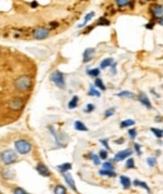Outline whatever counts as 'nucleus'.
I'll list each match as a JSON object with an SVG mask.
<instances>
[{
	"mask_svg": "<svg viewBox=\"0 0 163 194\" xmlns=\"http://www.w3.org/2000/svg\"><path fill=\"white\" fill-rule=\"evenodd\" d=\"M32 84H33V81L29 75H20L14 81V87L19 91H28L32 88Z\"/></svg>",
	"mask_w": 163,
	"mask_h": 194,
	"instance_id": "obj_1",
	"label": "nucleus"
},
{
	"mask_svg": "<svg viewBox=\"0 0 163 194\" xmlns=\"http://www.w3.org/2000/svg\"><path fill=\"white\" fill-rule=\"evenodd\" d=\"M18 159V155L15 154L14 150H10V149H6V150H3L0 153V160H2L5 165H10L13 163H15Z\"/></svg>",
	"mask_w": 163,
	"mask_h": 194,
	"instance_id": "obj_2",
	"label": "nucleus"
},
{
	"mask_svg": "<svg viewBox=\"0 0 163 194\" xmlns=\"http://www.w3.org/2000/svg\"><path fill=\"white\" fill-rule=\"evenodd\" d=\"M15 149H17V151H18L19 154L25 155V154L30 153L32 144H30V142L25 140V139H19V140L15 142Z\"/></svg>",
	"mask_w": 163,
	"mask_h": 194,
	"instance_id": "obj_3",
	"label": "nucleus"
},
{
	"mask_svg": "<svg viewBox=\"0 0 163 194\" xmlns=\"http://www.w3.org/2000/svg\"><path fill=\"white\" fill-rule=\"evenodd\" d=\"M50 80L55 84L58 88L64 89L65 88V80H64V74L59 70H55L50 74Z\"/></svg>",
	"mask_w": 163,
	"mask_h": 194,
	"instance_id": "obj_4",
	"label": "nucleus"
},
{
	"mask_svg": "<svg viewBox=\"0 0 163 194\" xmlns=\"http://www.w3.org/2000/svg\"><path fill=\"white\" fill-rule=\"evenodd\" d=\"M49 35H50V30L44 26H39L33 32V38L36 40H44L47 38H49Z\"/></svg>",
	"mask_w": 163,
	"mask_h": 194,
	"instance_id": "obj_5",
	"label": "nucleus"
},
{
	"mask_svg": "<svg viewBox=\"0 0 163 194\" xmlns=\"http://www.w3.org/2000/svg\"><path fill=\"white\" fill-rule=\"evenodd\" d=\"M8 106L9 109L11 110H14V112H18V110L23 109L24 106V100L21 98H19V96H14V98H11L8 103Z\"/></svg>",
	"mask_w": 163,
	"mask_h": 194,
	"instance_id": "obj_6",
	"label": "nucleus"
},
{
	"mask_svg": "<svg viewBox=\"0 0 163 194\" xmlns=\"http://www.w3.org/2000/svg\"><path fill=\"white\" fill-rule=\"evenodd\" d=\"M149 14H151V17L157 19L159 17L163 15V5L161 4H152L149 6Z\"/></svg>",
	"mask_w": 163,
	"mask_h": 194,
	"instance_id": "obj_7",
	"label": "nucleus"
},
{
	"mask_svg": "<svg viewBox=\"0 0 163 194\" xmlns=\"http://www.w3.org/2000/svg\"><path fill=\"white\" fill-rule=\"evenodd\" d=\"M132 153H133V150H132V149H124V150H120V151H118V153L114 155L113 162H120V160H124V159L129 158V157L132 155Z\"/></svg>",
	"mask_w": 163,
	"mask_h": 194,
	"instance_id": "obj_8",
	"label": "nucleus"
},
{
	"mask_svg": "<svg viewBox=\"0 0 163 194\" xmlns=\"http://www.w3.org/2000/svg\"><path fill=\"white\" fill-rule=\"evenodd\" d=\"M63 178H64L65 183L68 184V187H69L73 192H78V190H77V187H75V183H74V179H73L72 174H69V172L63 173Z\"/></svg>",
	"mask_w": 163,
	"mask_h": 194,
	"instance_id": "obj_9",
	"label": "nucleus"
},
{
	"mask_svg": "<svg viewBox=\"0 0 163 194\" xmlns=\"http://www.w3.org/2000/svg\"><path fill=\"white\" fill-rule=\"evenodd\" d=\"M137 99L147 108V109H152V103H151V100H149V98L147 96V94H144V93H139L138 94V96H137Z\"/></svg>",
	"mask_w": 163,
	"mask_h": 194,
	"instance_id": "obj_10",
	"label": "nucleus"
},
{
	"mask_svg": "<svg viewBox=\"0 0 163 194\" xmlns=\"http://www.w3.org/2000/svg\"><path fill=\"white\" fill-rule=\"evenodd\" d=\"M36 172L40 174V175H43V177H50V170L47 168V165H44L43 163H38L36 164V167H35Z\"/></svg>",
	"mask_w": 163,
	"mask_h": 194,
	"instance_id": "obj_11",
	"label": "nucleus"
},
{
	"mask_svg": "<svg viewBox=\"0 0 163 194\" xmlns=\"http://www.w3.org/2000/svg\"><path fill=\"white\" fill-rule=\"evenodd\" d=\"M94 54H96V49H93V48L85 49L84 53H83V62L84 63H89L94 58Z\"/></svg>",
	"mask_w": 163,
	"mask_h": 194,
	"instance_id": "obj_12",
	"label": "nucleus"
},
{
	"mask_svg": "<svg viewBox=\"0 0 163 194\" xmlns=\"http://www.w3.org/2000/svg\"><path fill=\"white\" fill-rule=\"evenodd\" d=\"M119 181H120V184H122V187H123L124 189H129L132 185H133V183H132V181L128 178V177H126V175H122L120 178H119Z\"/></svg>",
	"mask_w": 163,
	"mask_h": 194,
	"instance_id": "obj_13",
	"label": "nucleus"
},
{
	"mask_svg": "<svg viewBox=\"0 0 163 194\" xmlns=\"http://www.w3.org/2000/svg\"><path fill=\"white\" fill-rule=\"evenodd\" d=\"M133 0H116V5L118 8H127V6H131L133 8Z\"/></svg>",
	"mask_w": 163,
	"mask_h": 194,
	"instance_id": "obj_14",
	"label": "nucleus"
},
{
	"mask_svg": "<svg viewBox=\"0 0 163 194\" xmlns=\"http://www.w3.org/2000/svg\"><path fill=\"white\" fill-rule=\"evenodd\" d=\"M134 187H139V188H143L144 190H147L148 193H151V188L148 187V184L146 182H142V181H138V179H135V181L132 182Z\"/></svg>",
	"mask_w": 163,
	"mask_h": 194,
	"instance_id": "obj_15",
	"label": "nucleus"
},
{
	"mask_svg": "<svg viewBox=\"0 0 163 194\" xmlns=\"http://www.w3.org/2000/svg\"><path fill=\"white\" fill-rule=\"evenodd\" d=\"M2 177L4 179H8V181H11V179H14L15 174H14V172H13L11 169H3L2 170Z\"/></svg>",
	"mask_w": 163,
	"mask_h": 194,
	"instance_id": "obj_16",
	"label": "nucleus"
},
{
	"mask_svg": "<svg viewBox=\"0 0 163 194\" xmlns=\"http://www.w3.org/2000/svg\"><path fill=\"white\" fill-rule=\"evenodd\" d=\"M74 129H75V130H79V132H88L87 125H85L83 121H80V120H77V121L74 123Z\"/></svg>",
	"mask_w": 163,
	"mask_h": 194,
	"instance_id": "obj_17",
	"label": "nucleus"
},
{
	"mask_svg": "<svg viewBox=\"0 0 163 194\" xmlns=\"http://www.w3.org/2000/svg\"><path fill=\"white\" fill-rule=\"evenodd\" d=\"M72 169V164L70 163H64V164H60V165H58V170L63 174V173H65V172H69Z\"/></svg>",
	"mask_w": 163,
	"mask_h": 194,
	"instance_id": "obj_18",
	"label": "nucleus"
},
{
	"mask_svg": "<svg viewBox=\"0 0 163 194\" xmlns=\"http://www.w3.org/2000/svg\"><path fill=\"white\" fill-rule=\"evenodd\" d=\"M117 96H119V98H128V99H132L134 98V94L132 91H128V90H123V91H119L117 94Z\"/></svg>",
	"mask_w": 163,
	"mask_h": 194,
	"instance_id": "obj_19",
	"label": "nucleus"
},
{
	"mask_svg": "<svg viewBox=\"0 0 163 194\" xmlns=\"http://www.w3.org/2000/svg\"><path fill=\"white\" fill-rule=\"evenodd\" d=\"M135 124V121L133 119H126L123 121H120V128L124 129V128H129V127H133Z\"/></svg>",
	"mask_w": 163,
	"mask_h": 194,
	"instance_id": "obj_20",
	"label": "nucleus"
},
{
	"mask_svg": "<svg viewBox=\"0 0 163 194\" xmlns=\"http://www.w3.org/2000/svg\"><path fill=\"white\" fill-rule=\"evenodd\" d=\"M99 174H100L102 177H111V178L117 177V174H116L114 170H108V169H100V170H99Z\"/></svg>",
	"mask_w": 163,
	"mask_h": 194,
	"instance_id": "obj_21",
	"label": "nucleus"
},
{
	"mask_svg": "<svg viewBox=\"0 0 163 194\" xmlns=\"http://www.w3.org/2000/svg\"><path fill=\"white\" fill-rule=\"evenodd\" d=\"M113 63H114V60H113L112 58H107V59H104V60H102V62H100V69L109 68Z\"/></svg>",
	"mask_w": 163,
	"mask_h": 194,
	"instance_id": "obj_22",
	"label": "nucleus"
},
{
	"mask_svg": "<svg viewBox=\"0 0 163 194\" xmlns=\"http://www.w3.org/2000/svg\"><path fill=\"white\" fill-rule=\"evenodd\" d=\"M85 157H87L88 159H92L93 163L96 164V165H99V164H100V157H99V155H96V154H93V153H88Z\"/></svg>",
	"mask_w": 163,
	"mask_h": 194,
	"instance_id": "obj_23",
	"label": "nucleus"
},
{
	"mask_svg": "<svg viewBox=\"0 0 163 194\" xmlns=\"http://www.w3.org/2000/svg\"><path fill=\"white\" fill-rule=\"evenodd\" d=\"M88 95H90V96H97V98H99V96H100V91L96 89V85H90L89 91H88Z\"/></svg>",
	"mask_w": 163,
	"mask_h": 194,
	"instance_id": "obj_24",
	"label": "nucleus"
},
{
	"mask_svg": "<svg viewBox=\"0 0 163 194\" xmlns=\"http://www.w3.org/2000/svg\"><path fill=\"white\" fill-rule=\"evenodd\" d=\"M78 102H79V98L75 95V96H73V98L70 99V102H69V104H68V108L69 109H74V108H77V105H78Z\"/></svg>",
	"mask_w": 163,
	"mask_h": 194,
	"instance_id": "obj_25",
	"label": "nucleus"
},
{
	"mask_svg": "<svg viewBox=\"0 0 163 194\" xmlns=\"http://www.w3.org/2000/svg\"><path fill=\"white\" fill-rule=\"evenodd\" d=\"M151 132L154 134L156 138H158V139H161V138L163 136V129H159V128H151Z\"/></svg>",
	"mask_w": 163,
	"mask_h": 194,
	"instance_id": "obj_26",
	"label": "nucleus"
},
{
	"mask_svg": "<svg viewBox=\"0 0 163 194\" xmlns=\"http://www.w3.org/2000/svg\"><path fill=\"white\" fill-rule=\"evenodd\" d=\"M99 73H100V70H99L98 68H94V69H89V70H87V74L90 75V76H94V78H98Z\"/></svg>",
	"mask_w": 163,
	"mask_h": 194,
	"instance_id": "obj_27",
	"label": "nucleus"
},
{
	"mask_svg": "<svg viewBox=\"0 0 163 194\" xmlns=\"http://www.w3.org/2000/svg\"><path fill=\"white\" fill-rule=\"evenodd\" d=\"M93 17H94V11H90L89 14H87V15H85V18H84V23H83V24H80L78 28H83V26H85V25H87V23H88V21H89V20H90Z\"/></svg>",
	"mask_w": 163,
	"mask_h": 194,
	"instance_id": "obj_28",
	"label": "nucleus"
},
{
	"mask_svg": "<svg viewBox=\"0 0 163 194\" xmlns=\"http://www.w3.org/2000/svg\"><path fill=\"white\" fill-rule=\"evenodd\" d=\"M54 193H55V194H64V193H66V188L60 185V184H58L55 188H54Z\"/></svg>",
	"mask_w": 163,
	"mask_h": 194,
	"instance_id": "obj_29",
	"label": "nucleus"
},
{
	"mask_svg": "<svg viewBox=\"0 0 163 194\" xmlns=\"http://www.w3.org/2000/svg\"><path fill=\"white\" fill-rule=\"evenodd\" d=\"M94 85H96L97 88H99L100 90H105L107 88H105V85H104V83L102 81V79H99V78H97L96 79V81H94Z\"/></svg>",
	"mask_w": 163,
	"mask_h": 194,
	"instance_id": "obj_30",
	"label": "nucleus"
},
{
	"mask_svg": "<svg viewBox=\"0 0 163 194\" xmlns=\"http://www.w3.org/2000/svg\"><path fill=\"white\" fill-rule=\"evenodd\" d=\"M111 24V21L108 20L107 18H100V19H98V21H97V25H102V26H108Z\"/></svg>",
	"mask_w": 163,
	"mask_h": 194,
	"instance_id": "obj_31",
	"label": "nucleus"
},
{
	"mask_svg": "<svg viewBox=\"0 0 163 194\" xmlns=\"http://www.w3.org/2000/svg\"><path fill=\"white\" fill-rule=\"evenodd\" d=\"M147 164L151 168H153V167H156V164H157V159L153 158V157H149V158H147Z\"/></svg>",
	"mask_w": 163,
	"mask_h": 194,
	"instance_id": "obj_32",
	"label": "nucleus"
},
{
	"mask_svg": "<svg viewBox=\"0 0 163 194\" xmlns=\"http://www.w3.org/2000/svg\"><path fill=\"white\" fill-rule=\"evenodd\" d=\"M134 167H135V165H134L133 158H128L127 162H126V168H127V169H133Z\"/></svg>",
	"mask_w": 163,
	"mask_h": 194,
	"instance_id": "obj_33",
	"label": "nucleus"
},
{
	"mask_svg": "<svg viewBox=\"0 0 163 194\" xmlns=\"http://www.w3.org/2000/svg\"><path fill=\"white\" fill-rule=\"evenodd\" d=\"M103 169H108V170H114V165L111 162H104L103 164Z\"/></svg>",
	"mask_w": 163,
	"mask_h": 194,
	"instance_id": "obj_34",
	"label": "nucleus"
},
{
	"mask_svg": "<svg viewBox=\"0 0 163 194\" xmlns=\"http://www.w3.org/2000/svg\"><path fill=\"white\" fill-rule=\"evenodd\" d=\"M114 112H116V108H109V109H107V110H105V113H104V117H105V118H109V117H112V115L114 114Z\"/></svg>",
	"mask_w": 163,
	"mask_h": 194,
	"instance_id": "obj_35",
	"label": "nucleus"
},
{
	"mask_svg": "<svg viewBox=\"0 0 163 194\" xmlns=\"http://www.w3.org/2000/svg\"><path fill=\"white\" fill-rule=\"evenodd\" d=\"M128 136L131 138V139H135V136H137V129H134V128L129 129L128 130Z\"/></svg>",
	"mask_w": 163,
	"mask_h": 194,
	"instance_id": "obj_36",
	"label": "nucleus"
},
{
	"mask_svg": "<svg viewBox=\"0 0 163 194\" xmlns=\"http://www.w3.org/2000/svg\"><path fill=\"white\" fill-rule=\"evenodd\" d=\"M133 147H134V150H135V153H137V155H142V148H141V144L134 143Z\"/></svg>",
	"mask_w": 163,
	"mask_h": 194,
	"instance_id": "obj_37",
	"label": "nucleus"
},
{
	"mask_svg": "<svg viewBox=\"0 0 163 194\" xmlns=\"http://www.w3.org/2000/svg\"><path fill=\"white\" fill-rule=\"evenodd\" d=\"M99 157H100V159H103V160L108 159V150H100V151H99Z\"/></svg>",
	"mask_w": 163,
	"mask_h": 194,
	"instance_id": "obj_38",
	"label": "nucleus"
},
{
	"mask_svg": "<svg viewBox=\"0 0 163 194\" xmlns=\"http://www.w3.org/2000/svg\"><path fill=\"white\" fill-rule=\"evenodd\" d=\"M13 193L14 194H26V190L23 188H14L13 189Z\"/></svg>",
	"mask_w": 163,
	"mask_h": 194,
	"instance_id": "obj_39",
	"label": "nucleus"
},
{
	"mask_svg": "<svg viewBox=\"0 0 163 194\" xmlns=\"http://www.w3.org/2000/svg\"><path fill=\"white\" fill-rule=\"evenodd\" d=\"M94 108H96V106H94V104H88L84 108V112L85 113H90V112H93V110H94Z\"/></svg>",
	"mask_w": 163,
	"mask_h": 194,
	"instance_id": "obj_40",
	"label": "nucleus"
},
{
	"mask_svg": "<svg viewBox=\"0 0 163 194\" xmlns=\"http://www.w3.org/2000/svg\"><path fill=\"white\" fill-rule=\"evenodd\" d=\"M144 26H146V29H149V30H152L153 28H154V23H153V21H149V23H148V24H146Z\"/></svg>",
	"mask_w": 163,
	"mask_h": 194,
	"instance_id": "obj_41",
	"label": "nucleus"
},
{
	"mask_svg": "<svg viewBox=\"0 0 163 194\" xmlns=\"http://www.w3.org/2000/svg\"><path fill=\"white\" fill-rule=\"evenodd\" d=\"M100 143L107 148V150H109V149H111L109 145H108V139H100Z\"/></svg>",
	"mask_w": 163,
	"mask_h": 194,
	"instance_id": "obj_42",
	"label": "nucleus"
},
{
	"mask_svg": "<svg viewBox=\"0 0 163 194\" xmlns=\"http://www.w3.org/2000/svg\"><path fill=\"white\" fill-rule=\"evenodd\" d=\"M156 23L163 26V15H162V17H159V18H157V19H156Z\"/></svg>",
	"mask_w": 163,
	"mask_h": 194,
	"instance_id": "obj_43",
	"label": "nucleus"
},
{
	"mask_svg": "<svg viewBox=\"0 0 163 194\" xmlns=\"http://www.w3.org/2000/svg\"><path fill=\"white\" fill-rule=\"evenodd\" d=\"M92 29H93V26H88V28H87V29L84 30V33H83V34H88V33H89V32H90Z\"/></svg>",
	"mask_w": 163,
	"mask_h": 194,
	"instance_id": "obj_44",
	"label": "nucleus"
},
{
	"mask_svg": "<svg viewBox=\"0 0 163 194\" xmlns=\"http://www.w3.org/2000/svg\"><path fill=\"white\" fill-rule=\"evenodd\" d=\"M151 2H153V0H139V3H142V4H147V3H151Z\"/></svg>",
	"mask_w": 163,
	"mask_h": 194,
	"instance_id": "obj_45",
	"label": "nucleus"
},
{
	"mask_svg": "<svg viewBox=\"0 0 163 194\" xmlns=\"http://www.w3.org/2000/svg\"><path fill=\"white\" fill-rule=\"evenodd\" d=\"M116 143H117V144H122V143H124V139H122V138H119V139H117V140H116Z\"/></svg>",
	"mask_w": 163,
	"mask_h": 194,
	"instance_id": "obj_46",
	"label": "nucleus"
},
{
	"mask_svg": "<svg viewBox=\"0 0 163 194\" xmlns=\"http://www.w3.org/2000/svg\"><path fill=\"white\" fill-rule=\"evenodd\" d=\"M154 120H156V121H162V117H159V115H158V117H156V118H154Z\"/></svg>",
	"mask_w": 163,
	"mask_h": 194,
	"instance_id": "obj_47",
	"label": "nucleus"
},
{
	"mask_svg": "<svg viewBox=\"0 0 163 194\" xmlns=\"http://www.w3.org/2000/svg\"><path fill=\"white\" fill-rule=\"evenodd\" d=\"M162 88H163V85H162Z\"/></svg>",
	"mask_w": 163,
	"mask_h": 194,
	"instance_id": "obj_48",
	"label": "nucleus"
}]
</instances>
